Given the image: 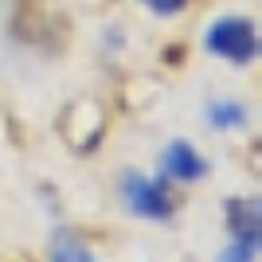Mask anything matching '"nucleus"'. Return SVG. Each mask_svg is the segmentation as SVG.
<instances>
[{"label":"nucleus","mask_w":262,"mask_h":262,"mask_svg":"<svg viewBox=\"0 0 262 262\" xmlns=\"http://www.w3.org/2000/svg\"><path fill=\"white\" fill-rule=\"evenodd\" d=\"M118 192H121L125 211L137 215V219H145V223H172L176 208H180L164 176H145V172H137V168L121 172Z\"/></svg>","instance_id":"obj_1"},{"label":"nucleus","mask_w":262,"mask_h":262,"mask_svg":"<svg viewBox=\"0 0 262 262\" xmlns=\"http://www.w3.org/2000/svg\"><path fill=\"white\" fill-rule=\"evenodd\" d=\"M204 47L231 67H247L258 59V28L247 16H219L204 32Z\"/></svg>","instance_id":"obj_2"},{"label":"nucleus","mask_w":262,"mask_h":262,"mask_svg":"<svg viewBox=\"0 0 262 262\" xmlns=\"http://www.w3.org/2000/svg\"><path fill=\"white\" fill-rule=\"evenodd\" d=\"M211 164L208 157L200 153L192 141H168L161 153V176L164 180H172V184H200V180H208Z\"/></svg>","instance_id":"obj_3"},{"label":"nucleus","mask_w":262,"mask_h":262,"mask_svg":"<svg viewBox=\"0 0 262 262\" xmlns=\"http://www.w3.org/2000/svg\"><path fill=\"white\" fill-rule=\"evenodd\" d=\"M247 106L235 98H211L208 106H204V121H208L211 129H243L247 125Z\"/></svg>","instance_id":"obj_4"},{"label":"nucleus","mask_w":262,"mask_h":262,"mask_svg":"<svg viewBox=\"0 0 262 262\" xmlns=\"http://www.w3.org/2000/svg\"><path fill=\"white\" fill-rule=\"evenodd\" d=\"M47 254H51V262H94V254H90V247L82 243V235L71 231V227H59L51 235Z\"/></svg>","instance_id":"obj_5"},{"label":"nucleus","mask_w":262,"mask_h":262,"mask_svg":"<svg viewBox=\"0 0 262 262\" xmlns=\"http://www.w3.org/2000/svg\"><path fill=\"white\" fill-rule=\"evenodd\" d=\"M262 231H235L227 235V247L215 254V262H258Z\"/></svg>","instance_id":"obj_6"},{"label":"nucleus","mask_w":262,"mask_h":262,"mask_svg":"<svg viewBox=\"0 0 262 262\" xmlns=\"http://www.w3.org/2000/svg\"><path fill=\"white\" fill-rule=\"evenodd\" d=\"M145 8H153L157 16H180L188 8V0H141Z\"/></svg>","instance_id":"obj_7"},{"label":"nucleus","mask_w":262,"mask_h":262,"mask_svg":"<svg viewBox=\"0 0 262 262\" xmlns=\"http://www.w3.org/2000/svg\"><path fill=\"white\" fill-rule=\"evenodd\" d=\"M94 262H98V258H94Z\"/></svg>","instance_id":"obj_8"}]
</instances>
